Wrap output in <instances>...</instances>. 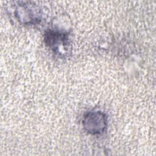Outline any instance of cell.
I'll return each mask as SVG.
<instances>
[{
  "label": "cell",
  "mask_w": 156,
  "mask_h": 156,
  "mask_svg": "<svg viewBox=\"0 0 156 156\" xmlns=\"http://www.w3.org/2000/svg\"><path fill=\"white\" fill-rule=\"evenodd\" d=\"M83 125L87 132L93 135L99 134L107 127V117L101 112H89L84 116Z\"/></svg>",
  "instance_id": "cell-1"
},
{
  "label": "cell",
  "mask_w": 156,
  "mask_h": 156,
  "mask_svg": "<svg viewBox=\"0 0 156 156\" xmlns=\"http://www.w3.org/2000/svg\"><path fill=\"white\" fill-rule=\"evenodd\" d=\"M45 41L46 44L57 54L60 53L62 48L66 50L67 48L65 46L68 44L66 34L52 30H49L46 33Z\"/></svg>",
  "instance_id": "cell-2"
}]
</instances>
